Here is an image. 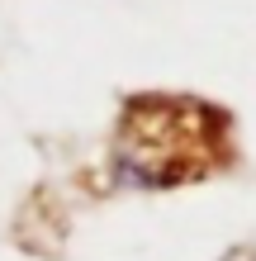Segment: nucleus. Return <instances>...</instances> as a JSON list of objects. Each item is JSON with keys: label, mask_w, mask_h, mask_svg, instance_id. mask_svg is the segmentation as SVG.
I'll use <instances>...</instances> for the list:
<instances>
[{"label": "nucleus", "mask_w": 256, "mask_h": 261, "mask_svg": "<svg viewBox=\"0 0 256 261\" xmlns=\"http://www.w3.org/2000/svg\"><path fill=\"white\" fill-rule=\"evenodd\" d=\"M237 162L233 114L204 95L143 90L128 95L109 133V176L119 190L200 186Z\"/></svg>", "instance_id": "obj_1"}]
</instances>
